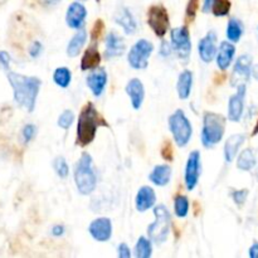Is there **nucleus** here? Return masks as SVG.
<instances>
[{"instance_id":"obj_38","label":"nucleus","mask_w":258,"mask_h":258,"mask_svg":"<svg viewBox=\"0 0 258 258\" xmlns=\"http://www.w3.org/2000/svg\"><path fill=\"white\" fill-rule=\"evenodd\" d=\"M247 197H248V190L247 189H242V190H234L232 193V198H233L234 203L237 206H243L247 201Z\"/></svg>"},{"instance_id":"obj_34","label":"nucleus","mask_w":258,"mask_h":258,"mask_svg":"<svg viewBox=\"0 0 258 258\" xmlns=\"http://www.w3.org/2000/svg\"><path fill=\"white\" fill-rule=\"evenodd\" d=\"M73 121H75V113H73L71 110H66L60 113L57 123L60 128H63V130H67V128L71 127V125L73 123Z\"/></svg>"},{"instance_id":"obj_13","label":"nucleus","mask_w":258,"mask_h":258,"mask_svg":"<svg viewBox=\"0 0 258 258\" xmlns=\"http://www.w3.org/2000/svg\"><path fill=\"white\" fill-rule=\"evenodd\" d=\"M88 232L95 241L107 242L112 236V223L106 217H101L91 222Z\"/></svg>"},{"instance_id":"obj_20","label":"nucleus","mask_w":258,"mask_h":258,"mask_svg":"<svg viewBox=\"0 0 258 258\" xmlns=\"http://www.w3.org/2000/svg\"><path fill=\"white\" fill-rule=\"evenodd\" d=\"M156 202L155 191L150 186H141L135 198V206L139 212H146L153 208Z\"/></svg>"},{"instance_id":"obj_3","label":"nucleus","mask_w":258,"mask_h":258,"mask_svg":"<svg viewBox=\"0 0 258 258\" xmlns=\"http://www.w3.org/2000/svg\"><path fill=\"white\" fill-rule=\"evenodd\" d=\"M75 183L77 190L82 196H90L97 186V175L93 168L92 158L88 153H83L75 168Z\"/></svg>"},{"instance_id":"obj_1","label":"nucleus","mask_w":258,"mask_h":258,"mask_svg":"<svg viewBox=\"0 0 258 258\" xmlns=\"http://www.w3.org/2000/svg\"><path fill=\"white\" fill-rule=\"evenodd\" d=\"M8 81L13 90L14 101L18 106L27 110L28 112H33L37 103L38 95H39L42 81L33 76H24L20 73L8 71Z\"/></svg>"},{"instance_id":"obj_17","label":"nucleus","mask_w":258,"mask_h":258,"mask_svg":"<svg viewBox=\"0 0 258 258\" xmlns=\"http://www.w3.org/2000/svg\"><path fill=\"white\" fill-rule=\"evenodd\" d=\"M125 52V40L121 35L116 32H110L106 37V48H105V57L107 59L117 58L123 54Z\"/></svg>"},{"instance_id":"obj_7","label":"nucleus","mask_w":258,"mask_h":258,"mask_svg":"<svg viewBox=\"0 0 258 258\" xmlns=\"http://www.w3.org/2000/svg\"><path fill=\"white\" fill-rule=\"evenodd\" d=\"M154 50L153 43L140 39L131 47L127 55V62L134 70H145L149 64V58Z\"/></svg>"},{"instance_id":"obj_18","label":"nucleus","mask_w":258,"mask_h":258,"mask_svg":"<svg viewBox=\"0 0 258 258\" xmlns=\"http://www.w3.org/2000/svg\"><path fill=\"white\" fill-rule=\"evenodd\" d=\"M125 90L128 97H130L134 110H140L141 106H143L144 98H145V88H144L143 82L139 78H133V80L128 81Z\"/></svg>"},{"instance_id":"obj_33","label":"nucleus","mask_w":258,"mask_h":258,"mask_svg":"<svg viewBox=\"0 0 258 258\" xmlns=\"http://www.w3.org/2000/svg\"><path fill=\"white\" fill-rule=\"evenodd\" d=\"M53 169H54L55 174L59 176L60 179H66L70 174V168H68L67 161L63 158H55L54 161H53Z\"/></svg>"},{"instance_id":"obj_14","label":"nucleus","mask_w":258,"mask_h":258,"mask_svg":"<svg viewBox=\"0 0 258 258\" xmlns=\"http://www.w3.org/2000/svg\"><path fill=\"white\" fill-rule=\"evenodd\" d=\"M217 34L214 30H211L201 39L198 44L199 57L203 62L211 63L216 58L217 54Z\"/></svg>"},{"instance_id":"obj_39","label":"nucleus","mask_w":258,"mask_h":258,"mask_svg":"<svg viewBox=\"0 0 258 258\" xmlns=\"http://www.w3.org/2000/svg\"><path fill=\"white\" fill-rule=\"evenodd\" d=\"M10 62H12V57L7 50H0V67L4 71H9Z\"/></svg>"},{"instance_id":"obj_37","label":"nucleus","mask_w":258,"mask_h":258,"mask_svg":"<svg viewBox=\"0 0 258 258\" xmlns=\"http://www.w3.org/2000/svg\"><path fill=\"white\" fill-rule=\"evenodd\" d=\"M103 28H105V24H103L102 20L101 19L96 20L95 25H93L92 28V32H91V39H92L93 43H96L98 39H100V37L102 35Z\"/></svg>"},{"instance_id":"obj_29","label":"nucleus","mask_w":258,"mask_h":258,"mask_svg":"<svg viewBox=\"0 0 258 258\" xmlns=\"http://www.w3.org/2000/svg\"><path fill=\"white\" fill-rule=\"evenodd\" d=\"M53 81L60 88H67L72 81V73L67 67H58L53 72Z\"/></svg>"},{"instance_id":"obj_27","label":"nucleus","mask_w":258,"mask_h":258,"mask_svg":"<svg viewBox=\"0 0 258 258\" xmlns=\"http://www.w3.org/2000/svg\"><path fill=\"white\" fill-rule=\"evenodd\" d=\"M254 165H256V155L252 149H246L239 154L237 159V168L239 170L249 171L254 168Z\"/></svg>"},{"instance_id":"obj_23","label":"nucleus","mask_w":258,"mask_h":258,"mask_svg":"<svg viewBox=\"0 0 258 258\" xmlns=\"http://www.w3.org/2000/svg\"><path fill=\"white\" fill-rule=\"evenodd\" d=\"M244 140H246V136L243 134H236V135H232L226 141V145H224V158H226L227 163H232L234 160Z\"/></svg>"},{"instance_id":"obj_24","label":"nucleus","mask_w":258,"mask_h":258,"mask_svg":"<svg viewBox=\"0 0 258 258\" xmlns=\"http://www.w3.org/2000/svg\"><path fill=\"white\" fill-rule=\"evenodd\" d=\"M191 87H193V72L189 70L183 71L179 75L178 82H176V91L181 100H186L191 93Z\"/></svg>"},{"instance_id":"obj_9","label":"nucleus","mask_w":258,"mask_h":258,"mask_svg":"<svg viewBox=\"0 0 258 258\" xmlns=\"http://www.w3.org/2000/svg\"><path fill=\"white\" fill-rule=\"evenodd\" d=\"M148 24L159 38H163L170 27V18L165 7L153 5L148 12Z\"/></svg>"},{"instance_id":"obj_28","label":"nucleus","mask_w":258,"mask_h":258,"mask_svg":"<svg viewBox=\"0 0 258 258\" xmlns=\"http://www.w3.org/2000/svg\"><path fill=\"white\" fill-rule=\"evenodd\" d=\"M242 34H243V24H242V22L236 19V18H231L228 25H227V38H228L229 42H239Z\"/></svg>"},{"instance_id":"obj_49","label":"nucleus","mask_w":258,"mask_h":258,"mask_svg":"<svg viewBox=\"0 0 258 258\" xmlns=\"http://www.w3.org/2000/svg\"><path fill=\"white\" fill-rule=\"evenodd\" d=\"M256 134H258V121H257V125H256V127H254L253 134H252V135H256Z\"/></svg>"},{"instance_id":"obj_19","label":"nucleus","mask_w":258,"mask_h":258,"mask_svg":"<svg viewBox=\"0 0 258 258\" xmlns=\"http://www.w3.org/2000/svg\"><path fill=\"white\" fill-rule=\"evenodd\" d=\"M234 54H236V47H234L233 43L227 42V40L222 42L217 49L216 54L217 66L219 67V70L226 71L233 62Z\"/></svg>"},{"instance_id":"obj_10","label":"nucleus","mask_w":258,"mask_h":258,"mask_svg":"<svg viewBox=\"0 0 258 258\" xmlns=\"http://www.w3.org/2000/svg\"><path fill=\"white\" fill-rule=\"evenodd\" d=\"M199 176H201V153L194 150L189 154L185 164V173H184V181L189 191L196 188L199 181Z\"/></svg>"},{"instance_id":"obj_15","label":"nucleus","mask_w":258,"mask_h":258,"mask_svg":"<svg viewBox=\"0 0 258 258\" xmlns=\"http://www.w3.org/2000/svg\"><path fill=\"white\" fill-rule=\"evenodd\" d=\"M86 17H87V10L85 5L81 2H75L68 7L66 13V23L72 29H81L85 24Z\"/></svg>"},{"instance_id":"obj_26","label":"nucleus","mask_w":258,"mask_h":258,"mask_svg":"<svg viewBox=\"0 0 258 258\" xmlns=\"http://www.w3.org/2000/svg\"><path fill=\"white\" fill-rule=\"evenodd\" d=\"M86 40H87V32L85 29H78V32L76 33L72 37V39L70 40L67 45V54L70 55L71 58L77 57L78 53L81 52L82 47L85 45Z\"/></svg>"},{"instance_id":"obj_45","label":"nucleus","mask_w":258,"mask_h":258,"mask_svg":"<svg viewBox=\"0 0 258 258\" xmlns=\"http://www.w3.org/2000/svg\"><path fill=\"white\" fill-rule=\"evenodd\" d=\"M64 231H66L64 227L60 226V224H59V226H54V227H53V228H52V234L54 237H60V236H63V234H64Z\"/></svg>"},{"instance_id":"obj_16","label":"nucleus","mask_w":258,"mask_h":258,"mask_svg":"<svg viewBox=\"0 0 258 258\" xmlns=\"http://www.w3.org/2000/svg\"><path fill=\"white\" fill-rule=\"evenodd\" d=\"M107 72L103 68L97 67L95 70H92V72L87 76L86 83H87L88 88L93 93V96L100 97L103 93V91H105L106 85H107Z\"/></svg>"},{"instance_id":"obj_50","label":"nucleus","mask_w":258,"mask_h":258,"mask_svg":"<svg viewBox=\"0 0 258 258\" xmlns=\"http://www.w3.org/2000/svg\"><path fill=\"white\" fill-rule=\"evenodd\" d=\"M77 2H85V0H77Z\"/></svg>"},{"instance_id":"obj_40","label":"nucleus","mask_w":258,"mask_h":258,"mask_svg":"<svg viewBox=\"0 0 258 258\" xmlns=\"http://www.w3.org/2000/svg\"><path fill=\"white\" fill-rule=\"evenodd\" d=\"M161 156H163L165 160H173V149H171L170 141H165L163 149H161Z\"/></svg>"},{"instance_id":"obj_5","label":"nucleus","mask_w":258,"mask_h":258,"mask_svg":"<svg viewBox=\"0 0 258 258\" xmlns=\"http://www.w3.org/2000/svg\"><path fill=\"white\" fill-rule=\"evenodd\" d=\"M154 214H155V221L148 227V236L151 242L161 244L168 239L170 232V213L164 204H160L154 208Z\"/></svg>"},{"instance_id":"obj_35","label":"nucleus","mask_w":258,"mask_h":258,"mask_svg":"<svg viewBox=\"0 0 258 258\" xmlns=\"http://www.w3.org/2000/svg\"><path fill=\"white\" fill-rule=\"evenodd\" d=\"M35 135H37V126L35 125H33V123H28V125H25L24 127H23L22 138L25 144L30 143V141L34 139Z\"/></svg>"},{"instance_id":"obj_42","label":"nucleus","mask_w":258,"mask_h":258,"mask_svg":"<svg viewBox=\"0 0 258 258\" xmlns=\"http://www.w3.org/2000/svg\"><path fill=\"white\" fill-rule=\"evenodd\" d=\"M117 253L120 258H130V256H131V252H130V249H128V246L126 243L118 244Z\"/></svg>"},{"instance_id":"obj_11","label":"nucleus","mask_w":258,"mask_h":258,"mask_svg":"<svg viewBox=\"0 0 258 258\" xmlns=\"http://www.w3.org/2000/svg\"><path fill=\"white\" fill-rule=\"evenodd\" d=\"M247 87L246 83H241L237 86L236 95L229 98L228 102V118L229 121L238 122L242 118L244 110V97H246Z\"/></svg>"},{"instance_id":"obj_25","label":"nucleus","mask_w":258,"mask_h":258,"mask_svg":"<svg viewBox=\"0 0 258 258\" xmlns=\"http://www.w3.org/2000/svg\"><path fill=\"white\" fill-rule=\"evenodd\" d=\"M149 179L153 184L158 186L168 185L171 179V168L169 165H156L149 175Z\"/></svg>"},{"instance_id":"obj_47","label":"nucleus","mask_w":258,"mask_h":258,"mask_svg":"<svg viewBox=\"0 0 258 258\" xmlns=\"http://www.w3.org/2000/svg\"><path fill=\"white\" fill-rule=\"evenodd\" d=\"M251 73H252V75H253V77L258 81V64H256L253 68H252V72Z\"/></svg>"},{"instance_id":"obj_44","label":"nucleus","mask_w":258,"mask_h":258,"mask_svg":"<svg viewBox=\"0 0 258 258\" xmlns=\"http://www.w3.org/2000/svg\"><path fill=\"white\" fill-rule=\"evenodd\" d=\"M214 2H216V0H203V7H202V12H203V13L212 12V8H213Z\"/></svg>"},{"instance_id":"obj_31","label":"nucleus","mask_w":258,"mask_h":258,"mask_svg":"<svg viewBox=\"0 0 258 258\" xmlns=\"http://www.w3.org/2000/svg\"><path fill=\"white\" fill-rule=\"evenodd\" d=\"M174 212L178 218H185L189 213V199L185 196H176L174 199Z\"/></svg>"},{"instance_id":"obj_4","label":"nucleus","mask_w":258,"mask_h":258,"mask_svg":"<svg viewBox=\"0 0 258 258\" xmlns=\"http://www.w3.org/2000/svg\"><path fill=\"white\" fill-rule=\"evenodd\" d=\"M226 133V117L216 112H206L203 116L202 144L211 149L219 144Z\"/></svg>"},{"instance_id":"obj_22","label":"nucleus","mask_w":258,"mask_h":258,"mask_svg":"<svg viewBox=\"0 0 258 258\" xmlns=\"http://www.w3.org/2000/svg\"><path fill=\"white\" fill-rule=\"evenodd\" d=\"M101 63V54L98 52L97 47L93 43L92 45L86 49V52L83 53L82 60H81V70L82 71H92L95 68H97Z\"/></svg>"},{"instance_id":"obj_51","label":"nucleus","mask_w":258,"mask_h":258,"mask_svg":"<svg viewBox=\"0 0 258 258\" xmlns=\"http://www.w3.org/2000/svg\"><path fill=\"white\" fill-rule=\"evenodd\" d=\"M0 2H2V0H0Z\"/></svg>"},{"instance_id":"obj_46","label":"nucleus","mask_w":258,"mask_h":258,"mask_svg":"<svg viewBox=\"0 0 258 258\" xmlns=\"http://www.w3.org/2000/svg\"><path fill=\"white\" fill-rule=\"evenodd\" d=\"M249 257L258 258V243L252 244V247L249 248Z\"/></svg>"},{"instance_id":"obj_8","label":"nucleus","mask_w":258,"mask_h":258,"mask_svg":"<svg viewBox=\"0 0 258 258\" xmlns=\"http://www.w3.org/2000/svg\"><path fill=\"white\" fill-rule=\"evenodd\" d=\"M171 48L178 55L179 59L188 60L190 57L191 52V42H190V33L186 27H179L171 29Z\"/></svg>"},{"instance_id":"obj_12","label":"nucleus","mask_w":258,"mask_h":258,"mask_svg":"<svg viewBox=\"0 0 258 258\" xmlns=\"http://www.w3.org/2000/svg\"><path fill=\"white\" fill-rule=\"evenodd\" d=\"M252 72V58L251 55L243 54L236 60L232 75V86H238L241 83H246L251 77Z\"/></svg>"},{"instance_id":"obj_48","label":"nucleus","mask_w":258,"mask_h":258,"mask_svg":"<svg viewBox=\"0 0 258 258\" xmlns=\"http://www.w3.org/2000/svg\"><path fill=\"white\" fill-rule=\"evenodd\" d=\"M43 2H44L47 5H54V4H57L59 0H43Z\"/></svg>"},{"instance_id":"obj_43","label":"nucleus","mask_w":258,"mask_h":258,"mask_svg":"<svg viewBox=\"0 0 258 258\" xmlns=\"http://www.w3.org/2000/svg\"><path fill=\"white\" fill-rule=\"evenodd\" d=\"M171 44L169 42H166V40H163V43H161V48H160V54L163 55V57H169L171 53Z\"/></svg>"},{"instance_id":"obj_6","label":"nucleus","mask_w":258,"mask_h":258,"mask_svg":"<svg viewBox=\"0 0 258 258\" xmlns=\"http://www.w3.org/2000/svg\"><path fill=\"white\" fill-rule=\"evenodd\" d=\"M169 130L179 148H184L188 145L191 135H193L191 123L183 110H176L169 117Z\"/></svg>"},{"instance_id":"obj_2","label":"nucleus","mask_w":258,"mask_h":258,"mask_svg":"<svg viewBox=\"0 0 258 258\" xmlns=\"http://www.w3.org/2000/svg\"><path fill=\"white\" fill-rule=\"evenodd\" d=\"M107 126V122L98 113L97 108L92 102H88L82 108L77 123V143L81 146H86L92 143L96 138L98 127Z\"/></svg>"},{"instance_id":"obj_32","label":"nucleus","mask_w":258,"mask_h":258,"mask_svg":"<svg viewBox=\"0 0 258 258\" xmlns=\"http://www.w3.org/2000/svg\"><path fill=\"white\" fill-rule=\"evenodd\" d=\"M229 10H231V0H216L212 8V13L216 17H226L229 14Z\"/></svg>"},{"instance_id":"obj_30","label":"nucleus","mask_w":258,"mask_h":258,"mask_svg":"<svg viewBox=\"0 0 258 258\" xmlns=\"http://www.w3.org/2000/svg\"><path fill=\"white\" fill-rule=\"evenodd\" d=\"M153 254V246H151L150 239L145 237H140L136 242L135 246V256L138 258H149Z\"/></svg>"},{"instance_id":"obj_36","label":"nucleus","mask_w":258,"mask_h":258,"mask_svg":"<svg viewBox=\"0 0 258 258\" xmlns=\"http://www.w3.org/2000/svg\"><path fill=\"white\" fill-rule=\"evenodd\" d=\"M199 8V0H189L188 7H186V20L189 23L193 22L194 18H196L197 12H198Z\"/></svg>"},{"instance_id":"obj_41","label":"nucleus","mask_w":258,"mask_h":258,"mask_svg":"<svg viewBox=\"0 0 258 258\" xmlns=\"http://www.w3.org/2000/svg\"><path fill=\"white\" fill-rule=\"evenodd\" d=\"M43 49V45L40 42H34L29 48V54L32 58H37L39 57V54L42 53Z\"/></svg>"},{"instance_id":"obj_21","label":"nucleus","mask_w":258,"mask_h":258,"mask_svg":"<svg viewBox=\"0 0 258 258\" xmlns=\"http://www.w3.org/2000/svg\"><path fill=\"white\" fill-rule=\"evenodd\" d=\"M115 22L120 25L126 34H133L138 29V24L133 13L125 7H121L115 14Z\"/></svg>"}]
</instances>
